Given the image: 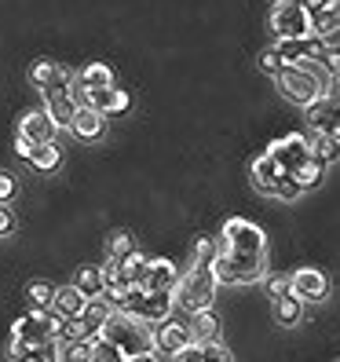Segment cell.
I'll list each match as a JSON object with an SVG mask.
<instances>
[{
  "label": "cell",
  "mask_w": 340,
  "mask_h": 362,
  "mask_svg": "<svg viewBox=\"0 0 340 362\" xmlns=\"http://www.w3.org/2000/svg\"><path fill=\"white\" fill-rule=\"evenodd\" d=\"M260 282L267 286V293H271V300H279V296H286V293H289V279H279V274H264Z\"/></svg>",
  "instance_id": "obj_39"
},
{
  "label": "cell",
  "mask_w": 340,
  "mask_h": 362,
  "mask_svg": "<svg viewBox=\"0 0 340 362\" xmlns=\"http://www.w3.org/2000/svg\"><path fill=\"white\" fill-rule=\"evenodd\" d=\"M216 300V279H212V267H198L190 264L187 274H176V286H172V304L183 308L187 315L205 311Z\"/></svg>",
  "instance_id": "obj_2"
},
{
  "label": "cell",
  "mask_w": 340,
  "mask_h": 362,
  "mask_svg": "<svg viewBox=\"0 0 340 362\" xmlns=\"http://www.w3.org/2000/svg\"><path fill=\"white\" fill-rule=\"evenodd\" d=\"M274 194H279L282 202H296V198L304 194V187L296 183L293 173H279V180H274Z\"/></svg>",
  "instance_id": "obj_34"
},
{
  "label": "cell",
  "mask_w": 340,
  "mask_h": 362,
  "mask_svg": "<svg viewBox=\"0 0 340 362\" xmlns=\"http://www.w3.org/2000/svg\"><path fill=\"white\" fill-rule=\"evenodd\" d=\"M260 70H264V74H271V77L282 70V59H279V52H274V48H267V52L260 55Z\"/></svg>",
  "instance_id": "obj_41"
},
{
  "label": "cell",
  "mask_w": 340,
  "mask_h": 362,
  "mask_svg": "<svg viewBox=\"0 0 340 362\" xmlns=\"http://www.w3.org/2000/svg\"><path fill=\"white\" fill-rule=\"evenodd\" d=\"M84 300H88V296H84L77 286H62V289H55V296H52V311L62 315V318H81Z\"/></svg>",
  "instance_id": "obj_19"
},
{
  "label": "cell",
  "mask_w": 340,
  "mask_h": 362,
  "mask_svg": "<svg viewBox=\"0 0 340 362\" xmlns=\"http://www.w3.org/2000/svg\"><path fill=\"white\" fill-rule=\"evenodd\" d=\"M271 30H274L279 40H286V37H311V15L304 11L300 0H282V4H274Z\"/></svg>",
  "instance_id": "obj_5"
},
{
  "label": "cell",
  "mask_w": 340,
  "mask_h": 362,
  "mask_svg": "<svg viewBox=\"0 0 340 362\" xmlns=\"http://www.w3.org/2000/svg\"><path fill=\"white\" fill-rule=\"evenodd\" d=\"M183 344H190V329L187 322H176V318H165V322H158L154 329V351H180Z\"/></svg>",
  "instance_id": "obj_16"
},
{
  "label": "cell",
  "mask_w": 340,
  "mask_h": 362,
  "mask_svg": "<svg viewBox=\"0 0 340 362\" xmlns=\"http://www.w3.org/2000/svg\"><path fill=\"white\" fill-rule=\"evenodd\" d=\"M88 337H95V333L84 326L81 318H62L59 333H55V340H66V344H74V340H88Z\"/></svg>",
  "instance_id": "obj_30"
},
{
  "label": "cell",
  "mask_w": 340,
  "mask_h": 362,
  "mask_svg": "<svg viewBox=\"0 0 340 362\" xmlns=\"http://www.w3.org/2000/svg\"><path fill=\"white\" fill-rule=\"evenodd\" d=\"M267 274V257L264 252H220L212 260V279L216 286H249V282H260Z\"/></svg>",
  "instance_id": "obj_3"
},
{
  "label": "cell",
  "mask_w": 340,
  "mask_h": 362,
  "mask_svg": "<svg viewBox=\"0 0 340 362\" xmlns=\"http://www.w3.org/2000/svg\"><path fill=\"white\" fill-rule=\"evenodd\" d=\"M220 238L227 242L230 252H264L267 249V234L249 220H227Z\"/></svg>",
  "instance_id": "obj_7"
},
{
  "label": "cell",
  "mask_w": 340,
  "mask_h": 362,
  "mask_svg": "<svg viewBox=\"0 0 340 362\" xmlns=\"http://www.w3.org/2000/svg\"><path fill=\"white\" fill-rule=\"evenodd\" d=\"M26 296H30V304H33V308H52V296H55V289H52L48 282H30Z\"/></svg>",
  "instance_id": "obj_35"
},
{
  "label": "cell",
  "mask_w": 340,
  "mask_h": 362,
  "mask_svg": "<svg viewBox=\"0 0 340 362\" xmlns=\"http://www.w3.org/2000/svg\"><path fill=\"white\" fill-rule=\"evenodd\" d=\"M15 194H18V180H15V176H8V173H0V202L8 205Z\"/></svg>",
  "instance_id": "obj_40"
},
{
  "label": "cell",
  "mask_w": 340,
  "mask_h": 362,
  "mask_svg": "<svg viewBox=\"0 0 340 362\" xmlns=\"http://www.w3.org/2000/svg\"><path fill=\"white\" fill-rule=\"evenodd\" d=\"M88 348H92V362H124V351L117 344H110L102 333L88 337Z\"/></svg>",
  "instance_id": "obj_27"
},
{
  "label": "cell",
  "mask_w": 340,
  "mask_h": 362,
  "mask_svg": "<svg viewBox=\"0 0 340 362\" xmlns=\"http://www.w3.org/2000/svg\"><path fill=\"white\" fill-rule=\"evenodd\" d=\"M322 173H326V165L318 161V158H307L293 176H296V183H300V187H318V183H322Z\"/></svg>",
  "instance_id": "obj_31"
},
{
  "label": "cell",
  "mask_w": 340,
  "mask_h": 362,
  "mask_svg": "<svg viewBox=\"0 0 340 362\" xmlns=\"http://www.w3.org/2000/svg\"><path fill=\"white\" fill-rule=\"evenodd\" d=\"M70 129H74V136H81L84 143H95V139L106 132V117H102L99 110H92V106H77Z\"/></svg>",
  "instance_id": "obj_17"
},
{
  "label": "cell",
  "mask_w": 340,
  "mask_h": 362,
  "mask_svg": "<svg viewBox=\"0 0 340 362\" xmlns=\"http://www.w3.org/2000/svg\"><path fill=\"white\" fill-rule=\"evenodd\" d=\"M11 362H59V340H23V337H11L8 344Z\"/></svg>",
  "instance_id": "obj_9"
},
{
  "label": "cell",
  "mask_w": 340,
  "mask_h": 362,
  "mask_svg": "<svg viewBox=\"0 0 340 362\" xmlns=\"http://www.w3.org/2000/svg\"><path fill=\"white\" fill-rule=\"evenodd\" d=\"M336 30H340V11H336V0H329L322 11L311 15V37H329Z\"/></svg>",
  "instance_id": "obj_23"
},
{
  "label": "cell",
  "mask_w": 340,
  "mask_h": 362,
  "mask_svg": "<svg viewBox=\"0 0 340 362\" xmlns=\"http://www.w3.org/2000/svg\"><path fill=\"white\" fill-rule=\"evenodd\" d=\"M267 158L282 168V173H296L307 158H311V146H307V136L304 132H289L282 139H274L267 146Z\"/></svg>",
  "instance_id": "obj_6"
},
{
  "label": "cell",
  "mask_w": 340,
  "mask_h": 362,
  "mask_svg": "<svg viewBox=\"0 0 340 362\" xmlns=\"http://www.w3.org/2000/svg\"><path fill=\"white\" fill-rule=\"evenodd\" d=\"M74 286L88 296V300H95V296H102V274H99V267L95 264H84L81 271H77V279H74Z\"/></svg>",
  "instance_id": "obj_26"
},
{
  "label": "cell",
  "mask_w": 340,
  "mask_h": 362,
  "mask_svg": "<svg viewBox=\"0 0 340 362\" xmlns=\"http://www.w3.org/2000/svg\"><path fill=\"white\" fill-rule=\"evenodd\" d=\"M336 139H340V136H326V132H307V146H311V158H318L322 165L336 161Z\"/></svg>",
  "instance_id": "obj_25"
},
{
  "label": "cell",
  "mask_w": 340,
  "mask_h": 362,
  "mask_svg": "<svg viewBox=\"0 0 340 362\" xmlns=\"http://www.w3.org/2000/svg\"><path fill=\"white\" fill-rule=\"evenodd\" d=\"M146 260L151 257H143V252H129V257L121 260V274H124V282L129 286H139V279H143V271H146Z\"/></svg>",
  "instance_id": "obj_29"
},
{
  "label": "cell",
  "mask_w": 340,
  "mask_h": 362,
  "mask_svg": "<svg viewBox=\"0 0 340 362\" xmlns=\"http://www.w3.org/2000/svg\"><path fill=\"white\" fill-rule=\"evenodd\" d=\"M55 121L48 117V110H45V106H40V110H30L23 121H18V136H23V139H30L33 146H40V143H52L55 139Z\"/></svg>",
  "instance_id": "obj_13"
},
{
  "label": "cell",
  "mask_w": 340,
  "mask_h": 362,
  "mask_svg": "<svg viewBox=\"0 0 340 362\" xmlns=\"http://www.w3.org/2000/svg\"><path fill=\"white\" fill-rule=\"evenodd\" d=\"M59 362H92V348H88V340H74V344L59 340Z\"/></svg>",
  "instance_id": "obj_32"
},
{
  "label": "cell",
  "mask_w": 340,
  "mask_h": 362,
  "mask_svg": "<svg viewBox=\"0 0 340 362\" xmlns=\"http://www.w3.org/2000/svg\"><path fill=\"white\" fill-rule=\"evenodd\" d=\"M274 77H279V88H282V95H289L293 103H300V106H311L315 99H326V92L318 88V81H315L307 70L296 66V62H293V66H282Z\"/></svg>",
  "instance_id": "obj_4"
},
{
  "label": "cell",
  "mask_w": 340,
  "mask_h": 362,
  "mask_svg": "<svg viewBox=\"0 0 340 362\" xmlns=\"http://www.w3.org/2000/svg\"><path fill=\"white\" fill-rule=\"evenodd\" d=\"M201 358H205V348L194 344V340H190V344H183L180 351H172V362H201Z\"/></svg>",
  "instance_id": "obj_38"
},
{
  "label": "cell",
  "mask_w": 340,
  "mask_h": 362,
  "mask_svg": "<svg viewBox=\"0 0 340 362\" xmlns=\"http://www.w3.org/2000/svg\"><path fill=\"white\" fill-rule=\"evenodd\" d=\"M132 252V234L129 230H114V238H110V257L114 260H124Z\"/></svg>",
  "instance_id": "obj_37"
},
{
  "label": "cell",
  "mask_w": 340,
  "mask_h": 362,
  "mask_svg": "<svg viewBox=\"0 0 340 362\" xmlns=\"http://www.w3.org/2000/svg\"><path fill=\"white\" fill-rule=\"evenodd\" d=\"M77 81H81L88 92L114 88V74H110V66H106V62H88V66H84V70L77 74Z\"/></svg>",
  "instance_id": "obj_22"
},
{
  "label": "cell",
  "mask_w": 340,
  "mask_h": 362,
  "mask_svg": "<svg viewBox=\"0 0 340 362\" xmlns=\"http://www.w3.org/2000/svg\"><path fill=\"white\" fill-rule=\"evenodd\" d=\"M15 154L30 161V158H33V143H30V139H23V136H18V139H15Z\"/></svg>",
  "instance_id": "obj_44"
},
{
  "label": "cell",
  "mask_w": 340,
  "mask_h": 362,
  "mask_svg": "<svg viewBox=\"0 0 340 362\" xmlns=\"http://www.w3.org/2000/svg\"><path fill=\"white\" fill-rule=\"evenodd\" d=\"M176 264L172 260H146V271L139 279V289L143 293H172L176 286Z\"/></svg>",
  "instance_id": "obj_12"
},
{
  "label": "cell",
  "mask_w": 340,
  "mask_h": 362,
  "mask_svg": "<svg viewBox=\"0 0 340 362\" xmlns=\"http://www.w3.org/2000/svg\"><path fill=\"white\" fill-rule=\"evenodd\" d=\"M201 362H235V355H230L223 344H205V358Z\"/></svg>",
  "instance_id": "obj_42"
},
{
  "label": "cell",
  "mask_w": 340,
  "mask_h": 362,
  "mask_svg": "<svg viewBox=\"0 0 340 362\" xmlns=\"http://www.w3.org/2000/svg\"><path fill=\"white\" fill-rule=\"evenodd\" d=\"M66 77H70V74L62 70L59 62H48V59H37L33 66H30V81L37 84L40 92H48L52 84H59V81H66Z\"/></svg>",
  "instance_id": "obj_20"
},
{
  "label": "cell",
  "mask_w": 340,
  "mask_h": 362,
  "mask_svg": "<svg viewBox=\"0 0 340 362\" xmlns=\"http://www.w3.org/2000/svg\"><path fill=\"white\" fill-rule=\"evenodd\" d=\"M15 230V216H11V205L0 202V234H11Z\"/></svg>",
  "instance_id": "obj_43"
},
{
  "label": "cell",
  "mask_w": 340,
  "mask_h": 362,
  "mask_svg": "<svg viewBox=\"0 0 340 362\" xmlns=\"http://www.w3.org/2000/svg\"><path fill=\"white\" fill-rule=\"evenodd\" d=\"M124 362H158V355H154V351H146V355H129Z\"/></svg>",
  "instance_id": "obj_45"
},
{
  "label": "cell",
  "mask_w": 340,
  "mask_h": 362,
  "mask_svg": "<svg viewBox=\"0 0 340 362\" xmlns=\"http://www.w3.org/2000/svg\"><path fill=\"white\" fill-rule=\"evenodd\" d=\"M212 260H216V238H198V245H194V264H198V267H212Z\"/></svg>",
  "instance_id": "obj_36"
},
{
  "label": "cell",
  "mask_w": 340,
  "mask_h": 362,
  "mask_svg": "<svg viewBox=\"0 0 340 362\" xmlns=\"http://www.w3.org/2000/svg\"><path fill=\"white\" fill-rule=\"evenodd\" d=\"M274 4H282V0H274Z\"/></svg>",
  "instance_id": "obj_46"
},
{
  "label": "cell",
  "mask_w": 340,
  "mask_h": 362,
  "mask_svg": "<svg viewBox=\"0 0 340 362\" xmlns=\"http://www.w3.org/2000/svg\"><path fill=\"white\" fill-rule=\"evenodd\" d=\"M279 173L282 168L274 165L267 154H260L257 161H252V168H249V176H252V183H257L260 194H274V180H279Z\"/></svg>",
  "instance_id": "obj_21"
},
{
  "label": "cell",
  "mask_w": 340,
  "mask_h": 362,
  "mask_svg": "<svg viewBox=\"0 0 340 362\" xmlns=\"http://www.w3.org/2000/svg\"><path fill=\"white\" fill-rule=\"evenodd\" d=\"M45 110H48V117L55 121V129H70V121H74V114H77V103L70 99V77L59 81V84H52V88L45 92Z\"/></svg>",
  "instance_id": "obj_10"
},
{
  "label": "cell",
  "mask_w": 340,
  "mask_h": 362,
  "mask_svg": "<svg viewBox=\"0 0 340 362\" xmlns=\"http://www.w3.org/2000/svg\"><path fill=\"white\" fill-rule=\"evenodd\" d=\"M300 311H304V304L296 300V296H279V300H274V318H279L282 326H293L296 318H300Z\"/></svg>",
  "instance_id": "obj_28"
},
{
  "label": "cell",
  "mask_w": 340,
  "mask_h": 362,
  "mask_svg": "<svg viewBox=\"0 0 340 362\" xmlns=\"http://www.w3.org/2000/svg\"><path fill=\"white\" fill-rule=\"evenodd\" d=\"M110 304H106L102 300V296H95V300H84V311H81V322L84 326H88L92 333H99L102 329V322H106V318H110Z\"/></svg>",
  "instance_id": "obj_24"
},
{
  "label": "cell",
  "mask_w": 340,
  "mask_h": 362,
  "mask_svg": "<svg viewBox=\"0 0 340 362\" xmlns=\"http://www.w3.org/2000/svg\"><path fill=\"white\" fill-rule=\"evenodd\" d=\"M59 322H62V315H55L52 308H33V311H26V315L15 322V333H11V337H23V340H48V337L59 333Z\"/></svg>",
  "instance_id": "obj_8"
},
{
  "label": "cell",
  "mask_w": 340,
  "mask_h": 362,
  "mask_svg": "<svg viewBox=\"0 0 340 362\" xmlns=\"http://www.w3.org/2000/svg\"><path fill=\"white\" fill-rule=\"evenodd\" d=\"M190 340L194 344H220V333H223V326H220V315L212 311V308H205V311H194L190 315Z\"/></svg>",
  "instance_id": "obj_14"
},
{
  "label": "cell",
  "mask_w": 340,
  "mask_h": 362,
  "mask_svg": "<svg viewBox=\"0 0 340 362\" xmlns=\"http://www.w3.org/2000/svg\"><path fill=\"white\" fill-rule=\"evenodd\" d=\"M307 132L340 136V129H336V99H333V95L315 99V103L307 106Z\"/></svg>",
  "instance_id": "obj_15"
},
{
  "label": "cell",
  "mask_w": 340,
  "mask_h": 362,
  "mask_svg": "<svg viewBox=\"0 0 340 362\" xmlns=\"http://www.w3.org/2000/svg\"><path fill=\"white\" fill-rule=\"evenodd\" d=\"M99 333L110 340V344H117V348L124 351V358H129V355H146V351H154V326L143 322V318H136V315L110 311V318L102 322Z\"/></svg>",
  "instance_id": "obj_1"
},
{
  "label": "cell",
  "mask_w": 340,
  "mask_h": 362,
  "mask_svg": "<svg viewBox=\"0 0 340 362\" xmlns=\"http://www.w3.org/2000/svg\"><path fill=\"white\" fill-rule=\"evenodd\" d=\"M84 106L99 110L102 117L106 114H124V110H129V92H121V88H99V92H88V103H84Z\"/></svg>",
  "instance_id": "obj_18"
},
{
  "label": "cell",
  "mask_w": 340,
  "mask_h": 362,
  "mask_svg": "<svg viewBox=\"0 0 340 362\" xmlns=\"http://www.w3.org/2000/svg\"><path fill=\"white\" fill-rule=\"evenodd\" d=\"M329 289L326 282V274L322 271H315V267H300V271H293L289 274V296H296V300H322Z\"/></svg>",
  "instance_id": "obj_11"
},
{
  "label": "cell",
  "mask_w": 340,
  "mask_h": 362,
  "mask_svg": "<svg viewBox=\"0 0 340 362\" xmlns=\"http://www.w3.org/2000/svg\"><path fill=\"white\" fill-rule=\"evenodd\" d=\"M59 158H62V151L55 143H40V146H33V165L37 168H45V173H52V168H59Z\"/></svg>",
  "instance_id": "obj_33"
}]
</instances>
